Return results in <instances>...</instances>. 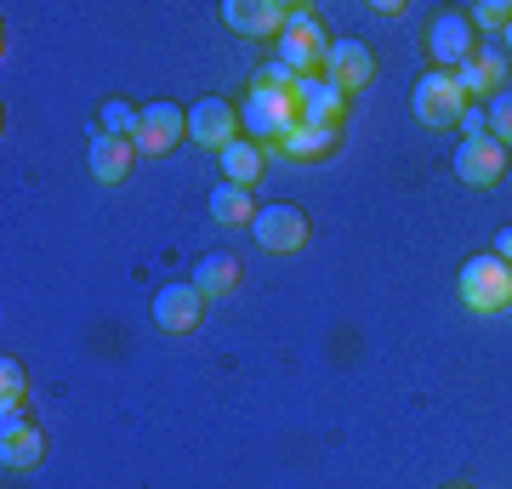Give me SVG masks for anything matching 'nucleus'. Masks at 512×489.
I'll return each instance as SVG.
<instances>
[{
    "instance_id": "nucleus-1",
    "label": "nucleus",
    "mask_w": 512,
    "mask_h": 489,
    "mask_svg": "<svg viewBox=\"0 0 512 489\" xmlns=\"http://www.w3.org/2000/svg\"><path fill=\"white\" fill-rule=\"evenodd\" d=\"M456 290H461V302H467L473 313H501V308H512V262H501L495 251L467 256V262H461Z\"/></svg>"
},
{
    "instance_id": "nucleus-2",
    "label": "nucleus",
    "mask_w": 512,
    "mask_h": 489,
    "mask_svg": "<svg viewBox=\"0 0 512 489\" xmlns=\"http://www.w3.org/2000/svg\"><path fill=\"white\" fill-rule=\"evenodd\" d=\"M410 114H416L421 126L450 131V126H461V114H467V91H461V80L450 69H427L416 80V91H410Z\"/></svg>"
},
{
    "instance_id": "nucleus-3",
    "label": "nucleus",
    "mask_w": 512,
    "mask_h": 489,
    "mask_svg": "<svg viewBox=\"0 0 512 489\" xmlns=\"http://www.w3.org/2000/svg\"><path fill=\"white\" fill-rule=\"evenodd\" d=\"M245 131H251V143H285L296 126H302V114H296V91H268V86H251L245 97Z\"/></svg>"
},
{
    "instance_id": "nucleus-4",
    "label": "nucleus",
    "mask_w": 512,
    "mask_h": 489,
    "mask_svg": "<svg viewBox=\"0 0 512 489\" xmlns=\"http://www.w3.org/2000/svg\"><path fill=\"white\" fill-rule=\"evenodd\" d=\"M325 57H330V40L325 29L313 23L308 6H296V18L285 23V35L274 40V63H285V69L302 80V74H325Z\"/></svg>"
},
{
    "instance_id": "nucleus-5",
    "label": "nucleus",
    "mask_w": 512,
    "mask_h": 489,
    "mask_svg": "<svg viewBox=\"0 0 512 489\" xmlns=\"http://www.w3.org/2000/svg\"><path fill=\"white\" fill-rule=\"evenodd\" d=\"M291 91H296V114H302V126H330V131H342V114H348V91L336 86L330 74H302Z\"/></svg>"
},
{
    "instance_id": "nucleus-6",
    "label": "nucleus",
    "mask_w": 512,
    "mask_h": 489,
    "mask_svg": "<svg viewBox=\"0 0 512 489\" xmlns=\"http://www.w3.org/2000/svg\"><path fill=\"white\" fill-rule=\"evenodd\" d=\"M183 137H188V109H177V103H148L137 131H131V148L148 154V160H160V154H171Z\"/></svg>"
},
{
    "instance_id": "nucleus-7",
    "label": "nucleus",
    "mask_w": 512,
    "mask_h": 489,
    "mask_svg": "<svg viewBox=\"0 0 512 489\" xmlns=\"http://www.w3.org/2000/svg\"><path fill=\"white\" fill-rule=\"evenodd\" d=\"M291 18H296V6H279V0H228L222 6V23L239 40H279Z\"/></svg>"
},
{
    "instance_id": "nucleus-8",
    "label": "nucleus",
    "mask_w": 512,
    "mask_h": 489,
    "mask_svg": "<svg viewBox=\"0 0 512 489\" xmlns=\"http://www.w3.org/2000/svg\"><path fill=\"white\" fill-rule=\"evenodd\" d=\"M251 239L262 245V251H302L308 245V217H302V205H262L251 217Z\"/></svg>"
},
{
    "instance_id": "nucleus-9",
    "label": "nucleus",
    "mask_w": 512,
    "mask_h": 489,
    "mask_svg": "<svg viewBox=\"0 0 512 489\" xmlns=\"http://www.w3.org/2000/svg\"><path fill=\"white\" fill-rule=\"evenodd\" d=\"M456 177L467 182V188H495V182L507 177V143H495L490 131L461 137V148H456Z\"/></svg>"
},
{
    "instance_id": "nucleus-10",
    "label": "nucleus",
    "mask_w": 512,
    "mask_h": 489,
    "mask_svg": "<svg viewBox=\"0 0 512 489\" xmlns=\"http://www.w3.org/2000/svg\"><path fill=\"white\" fill-rule=\"evenodd\" d=\"M427 52H433V63H439V69L456 74L461 63L478 52L473 18H467V12H439V18H433V35H427Z\"/></svg>"
},
{
    "instance_id": "nucleus-11",
    "label": "nucleus",
    "mask_w": 512,
    "mask_h": 489,
    "mask_svg": "<svg viewBox=\"0 0 512 489\" xmlns=\"http://www.w3.org/2000/svg\"><path fill=\"white\" fill-rule=\"evenodd\" d=\"M188 137L200 148H228V143H239V114H234V103L228 97H200L194 109H188Z\"/></svg>"
},
{
    "instance_id": "nucleus-12",
    "label": "nucleus",
    "mask_w": 512,
    "mask_h": 489,
    "mask_svg": "<svg viewBox=\"0 0 512 489\" xmlns=\"http://www.w3.org/2000/svg\"><path fill=\"white\" fill-rule=\"evenodd\" d=\"M200 319H205V296H200L194 279H188V285H165L160 296H154V325L171 330V336L200 330Z\"/></svg>"
},
{
    "instance_id": "nucleus-13",
    "label": "nucleus",
    "mask_w": 512,
    "mask_h": 489,
    "mask_svg": "<svg viewBox=\"0 0 512 489\" xmlns=\"http://www.w3.org/2000/svg\"><path fill=\"white\" fill-rule=\"evenodd\" d=\"M456 80H461L467 97H495V91H507V46H501V40H484V46L456 69Z\"/></svg>"
},
{
    "instance_id": "nucleus-14",
    "label": "nucleus",
    "mask_w": 512,
    "mask_h": 489,
    "mask_svg": "<svg viewBox=\"0 0 512 489\" xmlns=\"http://www.w3.org/2000/svg\"><path fill=\"white\" fill-rule=\"evenodd\" d=\"M40 455H46L40 427H29L23 410H6V416H0V461L12 472H29V467H40Z\"/></svg>"
},
{
    "instance_id": "nucleus-15",
    "label": "nucleus",
    "mask_w": 512,
    "mask_h": 489,
    "mask_svg": "<svg viewBox=\"0 0 512 489\" xmlns=\"http://www.w3.org/2000/svg\"><path fill=\"white\" fill-rule=\"evenodd\" d=\"M325 74H330V80H336V86H342V91L353 97L359 86H370V80H376V57H370L365 40H330Z\"/></svg>"
},
{
    "instance_id": "nucleus-16",
    "label": "nucleus",
    "mask_w": 512,
    "mask_h": 489,
    "mask_svg": "<svg viewBox=\"0 0 512 489\" xmlns=\"http://www.w3.org/2000/svg\"><path fill=\"white\" fill-rule=\"evenodd\" d=\"M131 160H137L131 137H109V131H97V137H92V177L97 182H126L131 177Z\"/></svg>"
},
{
    "instance_id": "nucleus-17",
    "label": "nucleus",
    "mask_w": 512,
    "mask_h": 489,
    "mask_svg": "<svg viewBox=\"0 0 512 489\" xmlns=\"http://www.w3.org/2000/svg\"><path fill=\"white\" fill-rule=\"evenodd\" d=\"M336 137H342V131H330V126H296L291 137L279 143V154L296 160V165H313V160H325L330 148H336Z\"/></svg>"
},
{
    "instance_id": "nucleus-18",
    "label": "nucleus",
    "mask_w": 512,
    "mask_h": 489,
    "mask_svg": "<svg viewBox=\"0 0 512 489\" xmlns=\"http://www.w3.org/2000/svg\"><path fill=\"white\" fill-rule=\"evenodd\" d=\"M256 177H262V143H251V137H239V143H228V148H222V182L256 188Z\"/></svg>"
},
{
    "instance_id": "nucleus-19",
    "label": "nucleus",
    "mask_w": 512,
    "mask_h": 489,
    "mask_svg": "<svg viewBox=\"0 0 512 489\" xmlns=\"http://www.w3.org/2000/svg\"><path fill=\"white\" fill-rule=\"evenodd\" d=\"M211 217L222 222V228H251V217H256V205H251V188H239V182H217L211 188Z\"/></svg>"
},
{
    "instance_id": "nucleus-20",
    "label": "nucleus",
    "mask_w": 512,
    "mask_h": 489,
    "mask_svg": "<svg viewBox=\"0 0 512 489\" xmlns=\"http://www.w3.org/2000/svg\"><path fill=\"white\" fill-rule=\"evenodd\" d=\"M194 285H200V296H228V290H239V256L211 251L200 268H194Z\"/></svg>"
},
{
    "instance_id": "nucleus-21",
    "label": "nucleus",
    "mask_w": 512,
    "mask_h": 489,
    "mask_svg": "<svg viewBox=\"0 0 512 489\" xmlns=\"http://www.w3.org/2000/svg\"><path fill=\"white\" fill-rule=\"evenodd\" d=\"M97 120H103V131H109V137H131V131H137V120H143V109H131L126 97H103Z\"/></svg>"
},
{
    "instance_id": "nucleus-22",
    "label": "nucleus",
    "mask_w": 512,
    "mask_h": 489,
    "mask_svg": "<svg viewBox=\"0 0 512 489\" xmlns=\"http://www.w3.org/2000/svg\"><path fill=\"white\" fill-rule=\"evenodd\" d=\"M467 18H473V29H484V35H507L512 6H507V0H484V6H473V12H467Z\"/></svg>"
},
{
    "instance_id": "nucleus-23",
    "label": "nucleus",
    "mask_w": 512,
    "mask_h": 489,
    "mask_svg": "<svg viewBox=\"0 0 512 489\" xmlns=\"http://www.w3.org/2000/svg\"><path fill=\"white\" fill-rule=\"evenodd\" d=\"M484 120H490V137H495V143H512V86H507V91H495V97H490Z\"/></svg>"
},
{
    "instance_id": "nucleus-24",
    "label": "nucleus",
    "mask_w": 512,
    "mask_h": 489,
    "mask_svg": "<svg viewBox=\"0 0 512 489\" xmlns=\"http://www.w3.org/2000/svg\"><path fill=\"white\" fill-rule=\"evenodd\" d=\"M23 387H29V381H23V364L0 359V404H6V410H23Z\"/></svg>"
},
{
    "instance_id": "nucleus-25",
    "label": "nucleus",
    "mask_w": 512,
    "mask_h": 489,
    "mask_svg": "<svg viewBox=\"0 0 512 489\" xmlns=\"http://www.w3.org/2000/svg\"><path fill=\"white\" fill-rule=\"evenodd\" d=\"M251 86H268V91H291V86H296V74L285 69V63H262V69L251 74Z\"/></svg>"
},
{
    "instance_id": "nucleus-26",
    "label": "nucleus",
    "mask_w": 512,
    "mask_h": 489,
    "mask_svg": "<svg viewBox=\"0 0 512 489\" xmlns=\"http://www.w3.org/2000/svg\"><path fill=\"white\" fill-rule=\"evenodd\" d=\"M461 126H467V137H478V131H490V120H484V109H467L461 114Z\"/></svg>"
},
{
    "instance_id": "nucleus-27",
    "label": "nucleus",
    "mask_w": 512,
    "mask_h": 489,
    "mask_svg": "<svg viewBox=\"0 0 512 489\" xmlns=\"http://www.w3.org/2000/svg\"><path fill=\"white\" fill-rule=\"evenodd\" d=\"M495 256H501V262H512V228H501V239H495Z\"/></svg>"
},
{
    "instance_id": "nucleus-28",
    "label": "nucleus",
    "mask_w": 512,
    "mask_h": 489,
    "mask_svg": "<svg viewBox=\"0 0 512 489\" xmlns=\"http://www.w3.org/2000/svg\"><path fill=\"white\" fill-rule=\"evenodd\" d=\"M501 46H507V52H512V23H507V35H501Z\"/></svg>"
},
{
    "instance_id": "nucleus-29",
    "label": "nucleus",
    "mask_w": 512,
    "mask_h": 489,
    "mask_svg": "<svg viewBox=\"0 0 512 489\" xmlns=\"http://www.w3.org/2000/svg\"><path fill=\"white\" fill-rule=\"evenodd\" d=\"M450 489H467V484H450Z\"/></svg>"
}]
</instances>
